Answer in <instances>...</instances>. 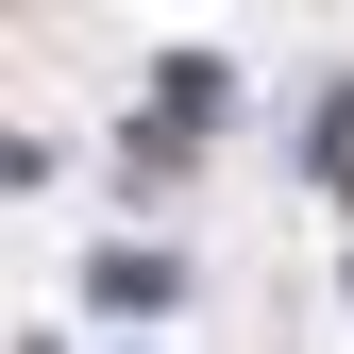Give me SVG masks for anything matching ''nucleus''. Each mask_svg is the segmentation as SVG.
<instances>
[{"label": "nucleus", "mask_w": 354, "mask_h": 354, "mask_svg": "<svg viewBox=\"0 0 354 354\" xmlns=\"http://www.w3.org/2000/svg\"><path fill=\"white\" fill-rule=\"evenodd\" d=\"M84 287H102L118 304V321H169V304H186V270H169V253L136 236V253H102V270H84Z\"/></svg>", "instance_id": "obj_1"}, {"label": "nucleus", "mask_w": 354, "mask_h": 354, "mask_svg": "<svg viewBox=\"0 0 354 354\" xmlns=\"http://www.w3.org/2000/svg\"><path fill=\"white\" fill-rule=\"evenodd\" d=\"M304 169H321V186L354 203V84H337V102H321V136H304Z\"/></svg>", "instance_id": "obj_2"}]
</instances>
